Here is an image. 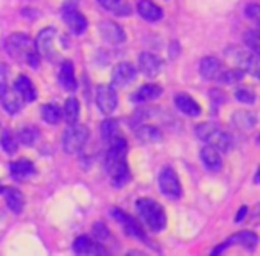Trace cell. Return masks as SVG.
<instances>
[{
	"label": "cell",
	"instance_id": "6da1fadb",
	"mask_svg": "<svg viewBox=\"0 0 260 256\" xmlns=\"http://www.w3.org/2000/svg\"><path fill=\"white\" fill-rule=\"evenodd\" d=\"M107 146H109V150L104 159L105 173L111 178L114 187L121 189V187H125V184L130 180L128 164H126V141L121 135V137H118L116 141H112L111 144H107Z\"/></svg>",
	"mask_w": 260,
	"mask_h": 256
},
{
	"label": "cell",
	"instance_id": "7a4b0ae2",
	"mask_svg": "<svg viewBox=\"0 0 260 256\" xmlns=\"http://www.w3.org/2000/svg\"><path fill=\"white\" fill-rule=\"evenodd\" d=\"M136 208H138L139 219L150 231H162L166 228V213L157 201L150 198H141L136 203Z\"/></svg>",
	"mask_w": 260,
	"mask_h": 256
},
{
	"label": "cell",
	"instance_id": "3957f363",
	"mask_svg": "<svg viewBox=\"0 0 260 256\" xmlns=\"http://www.w3.org/2000/svg\"><path fill=\"white\" fill-rule=\"evenodd\" d=\"M6 52L13 59L25 61L27 64L34 66V68L38 66V54L34 52V43L25 34H11L6 40Z\"/></svg>",
	"mask_w": 260,
	"mask_h": 256
},
{
	"label": "cell",
	"instance_id": "277c9868",
	"mask_svg": "<svg viewBox=\"0 0 260 256\" xmlns=\"http://www.w3.org/2000/svg\"><path fill=\"white\" fill-rule=\"evenodd\" d=\"M196 135L200 141L217 148L219 152H228L234 146V139L226 130H223L216 123H202L196 126Z\"/></svg>",
	"mask_w": 260,
	"mask_h": 256
},
{
	"label": "cell",
	"instance_id": "5b68a950",
	"mask_svg": "<svg viewBox=\"0 0 260 256\" xmlns=\"http://www.w3.org/2000/svg\"><path fill=\"white\" fill-rule=\"evenodd\" d=\"M87 141H89V130L84 125L73 123L62 134V150L68 155H75V153H80L86 148Z\"/></svg>",
	"mask_w": 260,
	"mask_h": 256
},
{
	"label": "cell",
	"instance_id": "8992f818",
	"mask_svg": "<svg viewBox=\"0 0 260 256\" xmlns=\"http://www.w3.org/2000/svg\"><path fill=\"white\" fill-rule=\"evenodd\" d=\"M159 191L162 192L166 198L170 199H178L182 196V184L178 174L175 173L173 167L166 166L159 174Z\"/></svg>",
	"mask_w": 260,
	"mask_h": 256
},
{
	"label": "cell",
	"instance_id": "52a82bcc",
	"mask_svg": "<svg viewBox=\"0 0 260 256\" xmlns=\"http://www.w3.org/2000/svg\"><path fill=\"white\" fill-rule=\"evenodd\" d=\"M0 103H2L4 111L11 116L18 114V112L22 111V101L18 100L16 91L11 89V86H9L6 69H4V73L0 71Z\"/></svg>",
	"mask_w": 260,
	"mask_h": 256
},
{
	"label": "cell",
	"instance_id": "ba28073f",
	"mask_svg": "<svg viewBox=\"0 0 260 256\" xmlns=\"http://www.w3.org/2000/svg\"><path fill=\"white\" fill-rule=\"evenodd\" d=\"M55 34L57 32H55L54 27H47V29H43L40 34H38L36 43H34L38 54L52 62H54L55 57H57V50H55Z\"/></svg>",
	"mask_w": 260,
	"mask_h": 256
},
{
	"label": "cell",
	"instance_id": "9c48e42d",
	"mask_svg": "<svg viewBox=\"0 0 260 256\" xmlns=\"http://www.w3.org/2000/svg\"><path fill=\"white\" fill-rule=\"evenodd\" d=\"M111 215H112V219H114L116 223L123 228V231H125L128 237L141 238V240H145V230H143L141 224H139L134 217H130L128 213H125L123 210H119V208H112Z\"/></svg>",
	"mask_w": 260,
	"mask_h": 256
},
{
	"label": "cell",
	"instance_id": "30bf717a",
	"mask_svg": "<svg viewBox=\"0 0 260 256\" xmlns=\"http://www.w3.org/2000/svg\"><path fill=\"white\" fill-rule=\"evenodd\" d=\"M256 242H258V238H256L255 233H251V231H241V233H235L230 238H226L219 247L214 249L212 254H219V252L226 251L228 247H234V245H241V247L253 251L256 247Z\"/></svg>",
	"mask_w": 260,
	"mask_h": 256
},
{
	"label": "cell",
	"instance_id": "8fae6325",
	"mask_svg": "<svg viewBox=\"0 0 260 256\" xmlns=\"http://www.w3.org/2000/svg\"><path fill=\"white\" fill-rule=\"evenodd\" d=\"M62 20L68 25V29L72 30L75 36H80V34L86 32L87 29V20L84 18V15L72 4H66L62 8Z\"/></svg>",
	"mask_w": 260,
	"mask_h": 256
},
{
	"label": "cell",
	"instance_id": "7c38bea8",
	"mask_svg": "<svg viewBox=\"0 0 260 256\" xmlns=\"http://www.w3.org/2000/svg\"><path fill=\"white\" fill-rule=\"evenodd\" d=\"M228 54L232 55L230 59H234V61L239 64V69L248 71L249 75H253V77H258V54L242 52V50H237V48L228 50Z\"/></svg>",
	"mask_w": 260,
	"mask_h": 256
},
{
	"label": "cell",
	"instance_id": "4fadbf2b",
	"mask_svg": "<svg viewBox=\"0 0 260 256\" xmlns=\"http://www.w3.org/2000/svg\"><path fill=\"white\" fill-rule=\"evenodd\" d=\"M96 105L104 114H112L118 107V93L112 86H98Z\"/></svg>",
	"mask_w": 260,
	"mask_h": 256
},
{
	"label": "cell",
	"instance_id": "5bb4252c",
	"mask_svg": "<svg viewBox=\"0 0 260 256\" xmlns=\"http://www.w3.org/2000/svg\"><path fill=\"white\" fill-rule=\"evenodd\" d=\"M98 30H100V36L104 38V41H107L109 45H123L126 40L125 30L114 22H102L98 25Z\"/></svg>",
	"mask_w": 260,
	"mask_h": 256
},
{
	"label": "cell",
	"instance_id": "9a60e30c",
	"mask_svg": "<svg viewBox=\"0 0 260 256\" xmlns=\"http://www.w3.org/2000/svg\"><path fill=\"white\" fill-rule=\"evenodd\" d=\"M200 159H202V164L207 167V171L210 173H217L223 167V159H221V152L217 148L210 144H205L200 152Z\"/></svg>",
	"mask_w": 260,
	"mask_h": 256
},
{
	"label": "cell",
	"instance_id": "2e32d148",
	"mask_svg": "<svg viewBox=\"0 0 260 256\" xmlns=\"http://www.w3.org/2000/svg\"><path fill=\"white\" fill-rule=\"evenodd\" d=\"M138 66H139V71L145 77H148V79H155L160 73V69H162V62L159 61V57H155L153 54H148V52H143L139 55Z\"/></svg>",
	"mask_w": 260,
	"mask_h": 256
},
{
	"label": "cell",
	"instance_id": "e0dca14e",
	"mask_svg": "<svg viewBox=\"0 0 260 256\" xmlns=\"http://www.w3.org/2000/svg\"><path fill=\"white\" fill-rule=\"evenodd\" d=\"M73 252H75V254H82V256H87V254L91 256V254H104V252H107V251H105L104 245L94 242L93 238L82 235V237H79L73 242Z\"/></svg>",
	"mask_w": 260,
	"mask_h": 256
},
{
	"label": "cell",
	"instance_id": "ac0fdd59",
	"mask_svg": "<svg viewBox=\"0 0 260 256\" xmlns=\"http://www.w3.org/2000/svg\"><path fill=\"white\" fill-rule=\"evenodd\" d=\"M136 68L128 62H121L112 69V84L118 87H126L130 82L136 80Z\"/></svg>",
	"mask_w": 260,
	"mask_h": 256
},
{
	"label": "cell",
	"instance_id": "d6986e66",
	"mask_svg": "<svg viewBox=\"0 0 260 256\" xmlns=\"http://www.w3.org/2000/svg\"><path fill=\"white\" fill-rule=\"evenodd\" d=\"M223 62L217 57H212V55L203 57L202 62H200V75L207 80H217L221 73H223Z\"/></svg>",
	"mask_w": 260,
	"mask_h": 256
},
{
	"label": "cell",
	"instance_id": "ffe728a7",
	"mask_svg": "<svg viewBox=\"0 0 260 256\" xmlns=\"http://www.w3.org/2000/svg\"><path fill=\"white\" fill-rule=\"evenodd\" d=\"M15 91L25 103H30V101H34L38 98V91H36V87H34L32 80L25 75H20L18 79L15 80Z\"/></svg>",
	"mask_w": 260,
	"mask_h": 256
},
{
	"label": "cell",
	"instance_id": "44dd1931",
	"mask_svg": "<svg viewBox=\"0 0 260 256\" xmlns=\"http://www.w3.org/2000/svg\"><path fill=\"white\" fill-rule=\"evenodd\" d=\"M9 173H11L13 180L23 181V180H29L30 176L36 174V167H34V164L29 162V160L20 159V160L11 162V166H9Z\"/></svg>",
	"mask_w": 260,
	"mask_h": 256
},
{
	"label": "cell",
	"instance_id": "7402d4cb",
	"mask_svg": "<svg viewBox=\"0 0 260 256\" xmlns=\"http://www.w3.org/2000/svg\"><path fill=\"white\" fill-rule=\"evenodd\" d=\"M136 137L143 144H155V142H160V139H162V132L157 126L148 125V123H141V125L136 126Z\"/></svg>",
	"mask_w": 260,
	"mask_h": 256
},
{
	"label": "cell",
	"instance_id": "603a6c76",
	"mask_svg": "<svg viewBox=\"0 0 260 256\" xmlns=\"http://www.w3.org/2000/svg\"><path fill=\"white\" fill-rule=\"evenodd\" d=\"M59 86L64 91H75L77 89V80H75V68H73L72 61H64L59 68Z\"/></svg>",
	"mask_w": 260,
	"mask_h": 256
},
{
	"label": "cell",
	"instance_id": "cb8c5ba5",
	"mask_svg": "<svg viewBox=\"0 0 260 256\" xmlns=\"http://www.w3.org/2000/svg\"><path fill=\"white\" fill-rule=\"evenodd\" d=\"M138 13L143 20H146V22H159V20H162V16H164L162 9H160L157 4H153L152 0H139Z\"/></svg>",
	"mask_w": 260,
	"mask_h": 256
},
{
	"label": "cell",
	"instance_id": "d4e9b609",
	"mask_svg": "<svg viewBox=\"0 0 260 256\" xmlns=\"http://www.w3.org/2000/svg\"><path fill=\"white\" fill-rule=\"evenodd\" d=\"M175 105H177L182 114L189 116V118H198L202 114V107L189 94H177L175 96Z\"/></svg>",
	"mask_w": 260,
	"mask_h": 256
},
{
	"label": "cell",
	"instance_id": "484cf974",
	"mask_svg": "<svg viewBox=\"0 0 260 256\" xmlns=\"http://www.w3.org/2000/svg\"><path fill=\"white\" fill-rule=\"evenodd\" d=\"M162 94V87L157 86V84H145V86L139 87V91L130 96V100L136 101V103H146V101H153Z\"/></svg>",
	"mask_w": 260,
	"mask_h": 256
},
{
	"label": "cell",
	"instance_id": "4316f807",
	"mask_svg": "<svg viewBox=\"0 0 260 256\" xmlns=\"http://www.w3.org/2000/svg\"><path fill=\"white\" fill-rule=\"evenodd\" d=\"M230 125L237 130H253L256 125V116L253 112H235L230 119Z\"/></svg>",
	"mask_w": 260,
	"mask_h": 256
},
{
	"label": "cell",
	"instance_id": "83f0119b",
	"mask_svg": "<svg viewBox=\"0 0 260 256\" xmlns=\"http://www.w3.org/2000/svg\"><path fill=\"white\" fill-rule=\"evenodd\" d=\"M4 196H6V205L9 206V210L15 213H22L23 206H25V199H23V194L18 191V189H4Z\"/></svg>",
	"mask_w": 260,
	"mask_h": 256
},
{
	"label": "cell",
	"instance_id": "f1b7e54d",
	"mask_svg": "<svg viewBox=\"0 0 260 256\" xmlns=\"http://www.w3.org/2000/svg\"><path fill=\"white\" fill-rule=\"evenodd\" d=\"M100 132H102V139H104L105 144H111L112 141H116L118 137H121L118 121H114V119H105L100 126Z\"/></svg>",
	"mask_w": 260,
	"mask_h": 256
},
{
	"label": "cell",
	"instance_id": "f546056e",
	"mask_svg": "<svg viewBox=\"0 0 260 256\" xmlns=\"http://www.w3.org/2000/svg\"><path fill=\"white\" fill-rule=\"evenodd\" d=\"M40 137H41L40 130H38L36 126H29V125L22 126V128L18 130V134H16L18 142L23 146H34L38 141H40Z\"/></svg>",
	"mask_w": 260,
	"mask_h": 256
},
{
	"label": "cell",
	"instance_id": "4dcf8cb0",
	"mask_svg": "<svg viewBox=\"0 0 260 256\" xmlns=\"http://www.w3.org/2000/svg\"><path fill=\"white\" fill-rule=\"evenodd\" d=\"M79 114H80V103L77 98H68L64 101V107H62V118L68 125L73 123H79Z\"/></svg>",
	"mask_w": 260,
	"mask_h": 256
},
{
	"label": "cell",
	"instance_id": "1f68e13d",
	"mask_svg": "<svg viewBox=\"0 0 260 256\" xmlns=\"http://www.w3.org/2000/svg\"><path fill=\"white\" fill-rule=\"evenodd\" d=\"M0 146H2V150L6 153L15 155L18 152V139H16V135L11 130H4L2 132V137H0Z\"/></svg>",
	"mask_w": 260,
	"mask_h": 256
},
{
	"label": "cell",
	"instance_id": "d6a6232c",
	"mask_svg": "<svg viewBox=\"0 0 260 256\" xmlns=\"http://www.w3.org/2000/svg\"><path fill=\"white\" fill-rule=\"evenodd\" d=\"M41 118H43V121L48 123V125H57V123L61 121V108L52 103L43 105V107H41Z\"/></svg>",
	"mask_w": 260,
	"mask_h": 256
},
{
	"label": "cell",
	"instance_id": "836d02e7",
	"mask_svg": "<svg viewBox=\"0 0 260 256\" xmlns=\"http://www.w3.org/2000/svg\"><path fill=\"white\" fill-rule=\"evenodd\" d=\"M96 2L104 9L112 11V13H118L119 16H126V15H128V11H130L128 6L123 4V0H96Z\"/></svg>",
	"mask_w": 260,
	"mask_h": 256
},
{
	"label": "cell",
	"instance_id": "e575fe53",
	"mask_svg": "<svg viewBox=\"0 0 260 256\" xmlns=\"http://www.w3.org/2000/svg\"><path fill=\"white\" fill-rule=\"evenodd\" d=\"M242 77H244V71L242 69H223V73L219 75V79H217V82L221 84H237L242 80Z\"/></svg>",
	"mask_w": 260,
	"mask_h": 256
},
{
	"label": "cell",
	"instance_id": "d590c367",
	"mask_svg": "<svg viewBox=\"0 0 260 256\" xmlns=\"http://www.w3.org/2000/svg\"><path fill=\"white\" fill-rule=\"evenodd\" d=\"M244 43H246V48H249V52L253 54H258L260 50V43H258V30L256 29H251L244 34Z\"/></svg>",
	"mask_w": 260,
	"mask_h": 256
},
{
	"label": "cell",
	"instance_id": "8d00e7d4",
	"mask_svg": "<svg viewBox=\"0 0 260 256\" xmlns=\"http://www.w3.org/2000/svg\"><path fill=\"white\" fill-rule=\"evenodd\" d=\"M235 98H237L241 103H248V105H253L256 101V94L253 93L251 89H237Z\"/></svg>",
	"mask_w": 260,
	"mask_h": 256
},
{
	"label": "cell",
	"instance_id": "74e56055",
	"mask_svg": "<svg viewBox=\"0 0 260 256\" xmlns=\"http://www.w3.org/2000/svg\"><path fill=\"white\" fill-rule=\"evenodd\" d=\"M93 235L98 238V240H105V238H109V230H107V226L105 224H102V223H96L93 226Z\"/></svg>",
	"mask_w": 260,
	"mask_h": 256
},
{
	"label": "cell",
	"instance_id": "f35d334b",
	"mask_svg": "<svg viewBox=\"0 0 260 256\" xmlns=\"http://www.w3.org/2000/svg\"><path fill=\"white\" fill-rule=\"evenodd\" d=\"M258 4H249V6H246V9H244V15H246V18H249V20H253V22H256V18H258Z\"/></svg>",
	"mask_w": 260,
	"mask_h": 256
},
{
	"label": "cell",
	"instance_id": "ab89813d",
	"mask_svg": "<svg viewBox=\"0 0 260 256\" xmlns=\"http://www.w3.org/2000/svg\"><path fill=\"white\" fill-rule=\"evenodd\" d=\"M246 213H248V208H246V206H242V208L239 210V215H237V219H235V221H237V223H239V221H242Z\"/></svg>",
	"mask_w": 260,
	"mask_h": 256
},
{
	"label": "cell",
	"instance_id": "60d3db41",
	"mask_svg": "<svg viewBox=\"0 0 260 256\" xmlns=\"http://www.w3.org/2000/svg\"><path fill=\"white\" fill-rule=\"evenodd\" d=\"M2 191H4V187H2V185H0V194H2Z\"/></svg>",
	"mask_w": 260,
	"mask_h": 256
}]
</instances>
